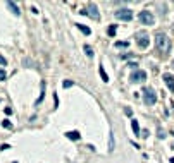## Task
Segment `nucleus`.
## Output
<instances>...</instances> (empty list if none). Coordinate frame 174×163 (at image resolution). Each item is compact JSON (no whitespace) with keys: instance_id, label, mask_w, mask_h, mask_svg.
<instances>
[{"instance_id":"23","label":"nucleus","mask_w":174,"mask_h":163,"mask_svg":"<svg viewBox=\"0 0 174 163\" xmlns=\"http://www.w3.org/2000/svg\"><path fill=\"white\" fill-rule=\"evenodd\" d=\"M124 113H126L128 117H131V113H133V110L131 108H129V106H126V108H124Z\"/></svg>"},{"instance_id":"9","label":"nucleus","mask_w":174,"mask_h":163,"mask_svg":"<svg viewBox=\"0 0 174 163\" xmlns=\"http://www.w3.org/2000/svg\"><path fill=\"white\" fill-rule=\"evenodd\" d=\"M148 45H150V38L143 34V36L140 38V40H138V47H140V48H147Z\"/></svg>"},{"instance_id":"15","label":"nucleus","mask_w":174,"mask_h":163,"mask_svg":"<svg viewBox=\"0 0 174 163\" xmlns=\"http://www.w3.org/2000/svg\"><path fill=\"white\" fill-rule=\"evenodd\" d=\"M45 86H47V83L43 81V83H42V93H40V98L36 100V103H35V105H40V103L43 101V96H45V95H43V93H45Z\"/></svg>"},{"instance_id":"17","label":"nucleus","mask_w":174,"mask_h":163,"mask_svg":"<svg viewBox=\"0 0 174 163\" xmlns=\"http://www.w3.org/2000/svg\"><path fill=\"white\" fill-rule=\"evenodd\" d=\"M128 45H129L128 41H116V47H117V48H126Z\"/></svg>"},{"instance_id":"18","label":"nucleus","mask_w":174,"mask_h":163,"mask_svg":"<svg viewBox=\"0 0 174 163\" xmlns=\"http://www.w3.org/2000/svg\"><path fill=\"white\" fill-rule=\"evenodd\" d=\"M84 52H86V55H88V57H93V50H91V47H88V45H86V47H84Z\"/></svg>"},{"instance_id":"21","label":"nucleus","mask_w":174,"mask_h":163,"mask_svg":"<svg viewBox=\"0 0 174 163\" xmlns=\"http://www.w3.org/2000/svg\"><path fill=\"white\" fill-rule=\"evenodd\" d=\"M157 132H159L157 136H159V137H160V139H164V137H165V132H164V131H162V129H160V127H159V131H157Z\"/></svg>"},{"instance_id":"16","label":"nucleus","mask_w":174,"mask_h":163,"mask_svg":"<svg viewBox=\"0 0 174 163\" xmlns=\"http://www.w3.org/2000/svg\"><path fill=\"white\" fill-rule=\"evenodd\" d=\"M116 29H117V26L116 24H112V26L109 28V36H116Z\"/></svg>"},{"instance_id":"10","label":"nucleus","mask_w":174,"mask_h":163,"mask_svg":"<svg viewBox=\"0 0 174 163\" xmlns=\"http://www.w3.org/2000/svg\"><path fill=\"white\" fill-rule=\"evenodd\" d=\"M131 129H133V132H135V134H136V136H142V134H140V124H138V120L136 119H131Z\"/></svg>"},{"instance_id":"22","label":"nucleus","mask_w":174,"mask_h":163,"mask_svg":"<svg viewBox=\"0 0 174 163\" xmlns=\"http://www.w3.org/2000/svg\"><path fill=\"white\" fill-rule=\"evenodd\" d=\"M4 127H5V129H12V124H11V120H4Z\"/></svg>"},{"instance_id":"27","label":"nucleus","mask_w":174,"mask_h":163,"mask_svg":"<svg viewBox=\"0 0 174 163\" xmlns=\"http://www.w3.org/2000/svg\"><path fill=\"white\" fill-rule=\"evenodd\" d=\"M171 163H174V158H171Z\"/></svg>"},{"instance_id":"20","label":"nucleus","mask_w":174,"mask_h":163,"mask_svg":"<svg viewBox=\"0 0 174 163\" xmlns=\"http://www.w3.org/2000/svg\"><path fill=\"white\" fill-rule=\"evenodd\" d=\"M73 84H74L73 81H64V83H62V86H64V88H71Z\"/></svg>"},{"instance_id":"12","label":"nucleus","mask_w":174,"mask_h":163,"mask_svg":"<svg viewBox=\"0 0 174 163\" xmlns=\"http://www.w3.org/2000/svg\"><path fill=\"white\" fill-rule=\"evenodd\" d=\"M7 5H9V9L14 12V16H21V11H19L17 4H14V2H7Z\"/></svg>"},{"instance_id":"25","label":"nucleus","mask_w":174,"mask_h":163,"mask_svg":"<svg viewBox=\"0 0 174 163\" xmlns=\"http://www.w3.org/2000/svg\"><path fill=\"white\" fill-rule=\"evenodd\" d=\"M9 148H11L9 144H2V146H0V149H2V151H5V149H9Z\"/></svg>"},{"instance_id":"26","label":"nucleus","mask_w":174,"mask_h":163,"mask_svg":"<svg viewBox=\"0 0 174 163\" xmlns=\"http://www.w3.org/2000/svg\"><path fill=\"white\" fill-rule=\"evenodd\" d=\"M128 65H129V67H131V69H135V67H136V65H138V64H136V62H129V64H128Z\"/></svg>"},{"instance_id":"7","label":"nucleus","mask_w":174,"mask_h":163,"mask_svg":"<svg viewBox=\"0 0 174 163\" xmlns=\"http://www.w3.org/2000/svg\"><path fill=\"white\" fill-rule=\"evenodd\" d=\"M88 16L91 17V19H95V21H100V14H98V9H97V5H93V4H90V7H88Z\"/></svg>"},{"instance_id":"8","label":"nucleus","mask_w":174,"mask_h":163,"mask_svg":"<svg viewBox=\"0 0 174 163\" xmlns=\"http://www.w3.org/2000/svg\"><path fill=\"white\" fill-rule=\"evenodd\" d=\"M66 137L71 139V141H79V139H81V134H79L78 131H69V132H66Z\"/></svg>"},{"instance_id":"4","label":"nucleus","mask_w":174,"mask_h":163,"mask_svg":"<svg viewBox=\"0 0 174 163\" xmlns=\"http://www.w3.org/2000/svg\"><path fill=\"white\" fill-rule=\"evenodd\" d=\"M116 17L121 19V21L129 22L133 19V11L131 9H119V11H116Z\"/></svg>"},{"instance_id":"14","label":"nucleus","mask_w":174,"mask_h":163,"mask_svg":"<svg viewBox=\"0 0 174 163\" xmlns=\"http://www.w3.org/2000/svg\"><path fill=\"white\" fill-rule=\"evenodd\" d=\"M78 29L83 33V34H86V36H90V34H91V29L88 26H84V24H78Z\"/></svg>"},{"instance_id":"6","label":"nucleus","mask_w":174,"mask_h":163,"mask_svg":"<svg viewBox=\"0 0 174 163\" xmlns=\"http://www.w3.org/2000/svg\"><path fill=\"white\" fill-rule=\"evenodd\" d=\"M164 83H165V84H167V88H169V90H171V91H174V76H172V74H169V72H165V74H164Z\"/></svg>"},{"instance_id":"19","label":"nucleus","mask_w":174,"mask_h":163,"mask_svg":"<svg viewBox=\"0 0 174 163\" xmlns=\"http://www.w3.org/2000/svg\"><path fill=\"white\" fill-rule=\"evenodd\" d=\"M5 79H7V72L4 69H0V81H5Z\"/></svg>"},{"instance_id":"13","label":"nucleus","mask_w":174,"mask_h":163,"mask_svg":"<svg viewBox=\"0 0 174 163\" xmlns=\"http://www.w3.org/2000/svg\"><path fill=\"white\" fill-rule=\"evenodd\" d=\"M98 74H100V77H102V81H104V83H109V76H107L104 65H100V67H98Z\"/></svg>"},{"instance_id":"3","label":"nucleus","mask_w":174,"mask_h":163,"mask_svg":"<svg viewBox=\"0 0 174 163\" xmlns=\"http://www.w3.org/2000/svg\"><path fill=\"white\" fill-rule=\"evenodd\" d=\"M138 19H140V22L145 24V26H152L153 22H155V17H153V14L150 11H142L138 14Z\"/></svg>"},{"instance_id":"11","label":"nucleus","mask_w":174,"mask_h":163,"mask_svg":"<svg viewBox=\"0 0 174 163\" xmlns=\"http://www.w3.org/2000/svg\"><path fill=\"white\" fill-rule=\"evenodd\" d=\"M116 148V139H114V132L109 131V151H114Z\"/></svg>"},{"instance_id":"1","label":"nucleus","mask_w":174,"mask_h":163,"mask_svg":"<svg viewBox=\"0 0 174 163\" xmlns=\"http://www.w3.org/2000/svg\"><path fill=\"white\" fill-rule=\"evenodd\" d=\"M155 47L160 53H169L171 52V40L167 38V34L164 33H159L155 36Z\"/></svg>"},{"instance_id":"5","label":"nucleus","mask_w":174,"mask_h":163,"mask_svg":"<svg viewBox=\"0 0 174 163\" xmlns=\"http://www.w3.org/2000/svg\"><path fill=\"white\" fill-rule=\"evenodd\" d=\"M131 83H143V81H147V72L145 70H135L131 74V77H129Z\"/></svg>"},{"instance_id":"2","label":"nucleus","mask_w":174,"mask_h":163,"mask_svg":"<svg viewBox=\"0 0 174 163\" xmlns=\"http://www.w3.org/2000/svg\"><path fill=\"white\" fill-rule=\"evenodd\" d=\"M143 101H145V105H155L157 103V95H155V91L152 88L143 90Z\"/></svg>"},{"instance_id":"24","label":"nucleus","mask_w":174,"mask_h":163,"mask_svg":"<svg viewBox=\"0 0 174 163\" xmlns=\"http://www.w3.org/2000/svg\"><path fill=\"white\" fill-rule=\"evenodd\" d=\"M5 64H7V60L2 57V55H0V65H5Z\"/></svg>"}]
</instances>
